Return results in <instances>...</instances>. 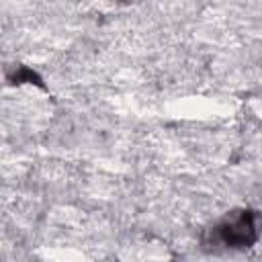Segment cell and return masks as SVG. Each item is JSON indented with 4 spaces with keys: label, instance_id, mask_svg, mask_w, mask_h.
I'll use <instances>...</instances> for the list:
<instances>
[{
    "label": "cell",
    "instance_id": "1",
    "mask_svg": "<svg viewBox=\"0 0 262 262\" xmlns=\"http://www.w3.org/2000/svg\"><path fill=\"white\" fill-rule=\"evenodd\" d=\"M213 231H215V239L227 248H244L256 239L254 217L248 211L223 219Z\"/></svg>",
    "mask_w": 262,
    "mask_h": 262
}]
</instances>
